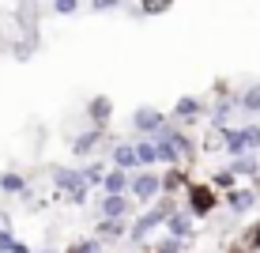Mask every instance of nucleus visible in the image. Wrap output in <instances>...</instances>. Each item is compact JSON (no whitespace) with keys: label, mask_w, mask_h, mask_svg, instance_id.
Here are the masks:
<instances>
[{"label":"nucleus","mask_w":260,"mask_h":253,"mask_svg":"<svg viewBox=\"0 0 260 253\" xmlns=\"http://www.w3.org/2000/svg\"><path fill=\"white\" fill-rule=\"evenodd\" d=\"M53 185H57L60 193L68 196V204H87V193H91V185H87L83 170H68V166H57V170H53Z\"/></svg>","instance_id":"obj_1"},{"label":"nucleus","mask_w":260,"mask_h":253,"mask_svg":"<svg viewBox=\"0 0 260 253\" xmlns=\"http://www.w3.org/2000/svg\"><path fill=\"white\" fill-rule=\"evenodd\" d=\"M174 212H177V208L170 204V201L155 204V208H151V212H143L140 219H136V227L128 231V234H132V242H143V238H147V234L155 231V227H166V223H170V215H174Z\"/></svg>","instance_id":"obj_2"},{"label":"nucleus","mask_w":260,"mask_h":253,"mask_svg":"<svg viewBox=\"0 0 260 253\" xmlns=\"http://www.w3.org/2000/svg\"><path fill=\"white\" fill-rule=\"evenodd\" d=\"M189 208L185 212L192 215V219H204V215H211L215 208H219V196H215V185H189Z\"/></svg>","instance_id":"obj_3"},{"label":"nucleus","mask_w":260,"mask_h":253,"mask_svg":"<svg viewBox=\"0 0 260 253\" xmlns=\"http://www.w3.org/2000/svg\"><path fill=\"white\" fill-rule=\"evenodd\" d=\"M158 193H162V178L158 174H147V170L132 174V196H136V204H151Z\"/></svg>","instance_id":"obj_4"},{"label":"nucleus","mask_w":260,"mask_h":253,"mask_svg":"<svg viewBox=\"0 0 260 253\" xmlns=\"http://www.w3.org/2000/svg\"><path fill=\"white\" fill-rule=\"evenodd\" d=\"M166 125H170V121H166L162 110H136V114H132V129H136V132H147L151 140H155Z\"/></svg>","instance_id":"obj_5"},{"label":"nucleus","mask_w":260,"mask_h":253,"mask_svg":"<svg viewBox=\"0 0 260 253\" xmlns=\"http://www.w3.org/2000/svg\"><path fill=\"white\" fill-rule=\"evenodd\" d=\"M113 170H136L140 174V155H136V144H117L113 148Z\"/></svg>","instance_id":"obj_6"},{"label":"nucleus","mask_w":260,"mask_h":253,"mask_svg":"<svg viewBox=\"0 0 260 253\" xmlns=\"http://www.w3.org/2000/svg\"><path fill=\"white\" fill-rule=\"evenodd\" d=\"M222 148H226L230 159H245L249 144H245V129H222Z\"/></svg>","instance_id":"obj_7"},{"label":"nucleus","mask_w":260,"mask_h":253,"mask_svg":"<svg viewBox=\"0 0 260 253\" xmlns=\"http://www.w3.org/2000/svg\"><path fill=\"white\" fill-rule=\"evenodd\" d=\"M226 208L234 215H245L249 208H256V189H234V193H226Z\"/></svg>","instance_id":"obj_8"},{"label":"nucleus","mask_w":260,"mask_h":253,"mask_svg":"<svg viewBox=\"0 0 260 253\" xmlns=\"http://www.w3.org/2000/svg\"><path fill=\"white\" fill-rule=\"evenodd\" d=\"M189 234H192V215L189 212H174V215H170V223H166V238L185 242Z\"/></svg>","instance_id":"obj_9"},{"label":"nucleus","mask_w":260,"mask_h":253,"mask_svg":"<svg viewBox=\"0 0 260 253\" xmlns=\"http://www.w3.org/2000/svg\"><path fill=\"white\" fill-rule=\"evenodd\" d=\"M124 189H132V178L124 170H110L102 182V196H124Z\"/></svg>","instance_id":"obj_10"},{"label":"nucleus","mask_w":260,"mask_h":253,"mask_svg":"<svg viewBox=\"0 0 260 253\" xmlns=\"http://www.w3.org/2000/svg\"><path fill=\"white\" fill-rule=\"evenodd\" d=\"M98 144H102V129H87V132H79V136L72 140V151H76V155L83 159V155H91Z\"/></svg>","instance_id":"obj_11"},{"label":"nucleus","mask_w":260,"mask_h":253,"mask_svg":"<svg viewBox=\"0 0 260 253\" xmlns=\"http://www.w3.org/2000/svg\"><path fill=\"white\" fill-rule=\"evenodd\" d=\"M132 208L128 196H102V219H113V223H121V215Z\"/></svg>","instance_id":"obj_12"},{"label":"nucleus","mask_w":260,"mask_h":253,"mask_svg":"<svg viewBox=\"0 0 260 253\" xmlns=\"http://www.w3.org/2000/svg\"><path fill=\"white\" fill-rule=\"evenodd\" d=\"M200 114H204V102L192 98V95L177 98V106H174V117H181V121H192V117H200Z\"/></svg>","instance_id":"obj_13"},{"label":"nucleus","mask_w":260,"mask_h":253,"mask_svg":"<svg viewBox=\"0 0 260 253\" xmlns=\"http://www.w3.org/2000/svg\"><path fill=\"white\" fill-rule=\"evenodd\" d=\"M110 117H113V102H110V98H102V95L91 98V121H94V129H102Z\"/></svg>","instance_id":"obj_14"},{"label":"nucleus","mask_w":260,"mask_h":253,"mask_svg":"<svg viewBox=\"0 0 260 253\" xmlns=\"http://www.w3.org/2000/svg\"><path fill=\"white\" fill-rule=\"evenodd\" d=\"M155 148H158V162H170V166H177V162H181V151L174 148V140L155 136Z\"/></svg>","instance_id":"obj_15"},{"label":"nucleus","mask_w":260,"mask_h":253,"mask_svg":"<svg viewBox=\"0 0 260 253\" xmlns=\"http://www.w3.org/2000/svg\"><path fill=\"white\" fill-rule=\"evenodd\" d=\"M0 189L8 196H19V193H26V178L23 174H0Z\"/></svg>","instance_id":"obj_16"},{"label":"nucleus","mask_w":260,"mask_h":253,"mask_svg":"<svg viewBox=\"0 0 260 253\" xmlns=\"http://www.w3.org/2000/svg\"><path fill=\"white\" fill-rule=\"evenodd\" d=\"M136 155H140V166H151V162H158L155 140H136Z\"/></svg>","instance_id":"obj_17"},{"label":"nucleus","mask_w":260,"mask_h":253,"mask_svg":"<svg viewBox=\"0 0 260 253\" xmlns=\"http://www.w3.org/2000/svg\"><path fill=\"white\" fill-rule=\"evenodd\" d=\"M230 114H234V102H230V98H226V102H219V106H215V114H211V125H215V129H230V125H226V117Z\"/></svg>","instance_id":"obj_18"},{"label":"nucleus","mask_w":260,"mask_h":253,"mask_svg":"<svg viewBox=\"0 0 260 253\" xmlns=\"http://www.w3.org/2000/svg\"><path fill=\"white\" fill-rule=\"evenodd\" d=\"M121 234H124L121 223H113V219H102V223H98V242H113V238H121Z\"/></svg>","instance_id":"obj_19"},{"label":"nucleus","mask_w":260,"mask_h":253,"mask_svg":"<svg viewBox=\"0 0 260 253\" xmlns=\"http://www.w3.org/2000/svg\"><path fill=\"white\" fill-rule=\"evenodd\" d=\"M238 106L249 114H260V87H249L245 95H238Z\"/></svg>","instance_id":"obj_20"},{"label":"nucleus","mask_w":260,"mask_h":253,"mask_svg":"<svg viewBox=\"0 0 260 253\" xmlns=\"http://www.w3.org/2000/svg\"><path fill=\"white\" fill-rule=\"evenodd\" d=\"M234 174H245V178H256L260 174V166H256V155H245V159H234Z\"/></svg>","instance_id":"obj_21"},{"label":"nucleus","mask_w":260,"mask_h":253,"mask_svg":"<svg viewBox=\"0 0 260 253\" xmlns=\"http://www.w3.org/2000/svg\"><path fill=\"white\" fill-rule=\"evenodd\" d=\"M64 253H102V242L98 238H83V242H72Z\"/></svg>","instance_id":"obj_22"},{"label":"nucleus","mask_w":260,"mask_h":253,"mask_svg":"<svg viewBox=\"0 0 260 253\" xmlns=\"http://www.w3.org/2000/svg\"><path fill=\"white\" fill-rule=\"evenodd\" d=\"M0 253H30V249H26L23 242H15L8 231H0Z\"/></svg>","instance_id":"obj_23"},{"label":"nucleus","mask_w":260,"mask_h":253,"mask_svg":"<svg viewBox=\"0 0 260 253\" xmlns=\"http://www.w3.org/2000/svg\"><path fill=\"white\" fill-rule=\"evenodd\" d=\"M215 189H226V193H234V170H222V174H215Z\"/></svg>","instance_id":"obj_24"},{"label":"nucleus","mask_w":260,"mask_h":253,"mask_svg":"<svg viewBox=\"0 0 260 253\" xmlns=\"http://www.w3.org/2000/svg\"><path fill=\"white\" fill-rule=\"evenodd\" d=\"M245 144H249V151L260 148V125H245Z\"/></svg>","instance_id":"obj_25"},{"label":"nucleus","mask_w":260,"mask_h":253,"mask_svg":"<svg viewBox=\"0 0 260 253\" xmlns=\"http://www.w3.org/2000/svg\"><path fill=\"white\" fill-rule=\"evenodd\" d=\"M53 12H57V15H76L79 4H76V0H57V4H53Z\"/></svg>","instance_id":"obj_26"},{"label":"nucleus","mask_w":260,"mask_h":253,"mask_svg":"<svg viewBox=\"0 0 260 253\" xmlns=\"http://www.w3.org/2000/svg\"><path fill=\"white\" fill-rule=\"evenodd\" d=\"M155 253H181V242H177V238H162Z\"/></svg>","instance_id":"obj_27"},{"label":"nucleus","mask_w":260,"mask_h":253,"mask_svg":"<svg viewBox=\"0 0 260 253\" xmlns=\"http://www.w3.org/2000/svg\"><path fill=\"white\" fill-rule=\"evenodd\" d=\"M158 12H166V4H143L140 8V15H158Z\"/></svg>","instance_id":"obj_28"},{"label":"nucleus","mask_w":260,"mask_h":253,"mask_svg":"<svg viewBox=\"0 0 260 253\" xmlns=\"http://www.w3.org/2000/svg\"><path fill=\"white\" fill-rule=\"evenodd\" d=\"M253 249H260V223L253 227V234H249V253H253Z\"/></svg>","instance_id":"obj_29"},{"label":"nucleus","mask_w":260,"mask_h":253,"mask_svg":"<svg viewBox=\"0 0 260 253\" xmlns=\"http://www.w3.org/2000/svg\"><path fill=\"white\" fill-rule=\"evenodd\" d=\"M42 253H53V249H42Z\"/></svg>","instance_id":"obj_30"},{"label":"nucleus","mask_w":260,"mask_h":253,"mask_svg":"<svg viewBox=\"0 0 260 253\" xmlns=\"http://www.w3.org/2000/svg\"><path fill=\"white\" fill-rule=\"evenodd\" d=\"M238 253H245V249H238Z\"/></svg>","instance_id":"obj_31"}]
</instances>
